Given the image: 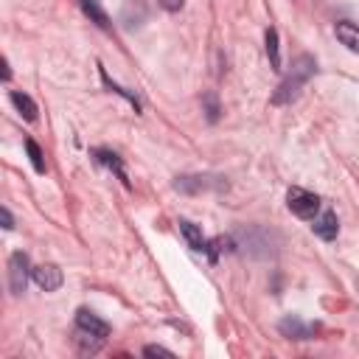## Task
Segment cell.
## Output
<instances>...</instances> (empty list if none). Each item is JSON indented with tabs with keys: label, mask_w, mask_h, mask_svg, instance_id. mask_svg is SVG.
Listing matches in <instances>:
<instances>
[{
	"label": "cell",
	"mask_w": 359,
	"mask_h": 359,
	"mask_svg": "<svg viewBox=\"0 0 359 359\" xmlns=\"http://www.w3.org/2000/svg\"><path fill=\"white\" fill-rule=\"evenodd\" d=\"M314 70H317L314 56L300 53V56L292 62L289 76H286V79L278 84V90H275V95H272V104H289V101H294V98L300 95L303 84H306V81L314 76Z\"/></svg>",
	"instance_id": "1"
},
{
	"label": "cell",
	"mask_w": 359,
	"mask_h": 359,
	"mask_svg": "<svg viewBox=\"0 0 359 359\" xmlns=\"http://www.w3.org/2000/svg\"><path fill=\"white\" fill-rule=\"evenodd\" d=\"M286 205H289V210H292L294 216H300V219H314L317 210H320V196L311 194V191H306V188H289Z\"/></svg>",
	"instance_id": "2"
},
{
	"label": "cell",
	"mask_w": 359,
	"mask_h": 359,
	"mask_svg": "<svg viewBox=\"0 0 359 359\" xmlns=\"http://www.w3.org/2000/svg\"><path fill=\"white\" fill-rule=\"evenodd\" d=\"M28 255L25 252H14L8 258V286L14 294L25 292V283H28Z\"/></svg>",
	"instance_id": "3"
},
{
	"label": "cell",
	"mask_w": 359,
	"mask_h": 359,
	"mask_svg": "<svg viewBox=\"0 0 359 359\" xmlns=\"http://www.w3.org/2000/svg\"><path fill=\"white\" fill-rule=\"evenodd\" d=\"M31 278H34V283L42 292H56L62 286V280H65V275H62V269L56 264H39V266H34L31 269Z\"/></svg>",
	"instance_id": "4"
},
{
	"label": "cell",
	"mask_w": 359,
	"mask_h": 359,
	"mask_svg": "<svg viewBox=\"0 0 359 359\" xmlns=\"http://www.w3.org/2000/svg\"><path fill=\"white\" fill-rule=\"evenodd\" d=\"M278 328H280V334L289 337V339H309V337H314V325L303 323V320L294 317V314L283 317V320L278 323Z\"/></svg>",
	"instance_id": "5"
},
{
	"label": "cell",
	"mask_w": 359,
	"mask_h": 359,
	"mask_svg": "<svg viewBox=\"0 0 359 359\" xmlns=\"http://www.w3.org/2000/svg\"><path fill=\"white\" fill-rule=\"evenodd\" d=\"M311 230H314V236H320L323 241H334L337 233H339V222H337V216H334L331 210H323L320 216H314Z\"/></svg>",
	"instance_id": "6"
},
{
	"label": "cell",
	"mask_w": 359,
	"mask_h": 359,
	"mask_svg": "<svg viewBox=\"0 0 359 359\" xmlns=\"http://www.w3.org/2000/svg\"><path fill=\"white\" fill-rule=\"evenodd\" d=\"M76 328H81V331H87V334H95V337H107L109 334V325L101 320V317H95L93 311H87V309H79L76 311Z\"/></svg>",
	"instance_id": "7"
},
{
	"label": "cell",
	"mask_w": 359,
	"mask_h": 359,
	"mask_svg": "<svg viewBox=\"0 0 359 359\" xmlns=\"http://www.w3.org/2000/svg\"><path fill=\"white\" fill-rule=\"evenodd\" d=\"M334 34H337V39H339V42H342L348 50L359 53V25H356V22H348V20H342V22H337Z\"/></svg>",
	"instance_id": "8"
},
{
	"label": "cell",
	"mask_w": 359,
	"mask_h": 359,
	"mask_svg": "<svg viewBox=\"0 0 359 359\" xmlns=\"http://www.w3.org/2000/svg\"><path fill=\"white\" fill-rule=\"evenodd\" d=\"M81 3V11L98 25V28H104V31H109L112 28V22H109V17H107V11L101 8V3L98 0H79Z\"/></svg>",
	"instance_id": "9"
},
{
	"label": "cell",
	"mask_w": 359,
	"mask_h": 359,
	"mask_svg": "<svg viewBox=\"0 0 359 359\" xmlns=\"http://www.w3.org/2000/svg\"><path fill=\"white\" fill-rule=\"evenodd\" d=\"M180 233H182V238L188 241V247H191V250H205V238H202V230H199L194 222H188V219H180Z\"/></svg>",
	"instance_id": "10"
},
{
	"label": "cell",
	"mask_w": 359,
	"mask_h": 359,
	"mask_svg": "<svg viewBox=\"0 0 359 359\" xmlns=\"http://www.w3.org/2000/svg\"><path fill=\"white\" fill-rule=\"evenodd\" d=\"M8 98H11V104L17 107V112H20L25 121H34V118H36V104L31 101V95H25V93H17V90H14Z\"/></svg>",
	"instance_id": "11"
},
{
	"label": "cell",
	"mask_w": 359,
	"mask_h": 359,
	"mask_svg": "<svg viewBox=\"0 0 359 359\" xmlns=\"http://www.w3.org/2000/svg\"><path fill=\"white\" fill-rule=\"evenodd\" d=\"M95 160H98V163H104L107 168H112V171L118 174V180H123V185H129V180H126V171H123V165H121V160H118V154H115V151L98 149V151H95Z\"/></svg>",
	"instance_id": "12"
},
{
	"label": "cell",
	"mask_w": 359,
	"mask_h": 359,
	"mask_svg": "<svg viewBox=\"0 0 359 359\" xmlns=\"http://www.w3.org/2000/svg\"><path fill=\"white\" fill-rule=\"evenodd\" d=\"M266 56H269L272 70H280V45H278V31L275 28L266 31Z\"/></svg>",
	"instance_id": "13"
},
{
	"label": "cell",
	"mask_w": 359,
	"mask_h": 359,
	"mask_svg": "<svg viewBox=\"0 0 359 359\" xmlns=\"http://www.w3.org/2000/svg\"><path fill=\"white\" fill-rule=\"evenodd\" d=\"M76 342H79V348L84 351V353H95L98 348H101V337H95V334H87V331H81L79 328V337H76Z\"/></svg>",
	"instance_id": "14"
},
{
	"label": "cell",
	"mask_w": 359,
	"mask_h": 359,
	"mask_svg": "<svg viewBox=\"0 0 359 359\" xmlns=\"http://www.w3.org/2000/svg\"><path fill=\"white\" fill-rule=\"evenodd\" d=\"M25 149H28V157H31V165H34V171H45V160H42V149L34 143V140H25Z\"/></svg>",
	"instance_id": "15"
},
{
	"label": "cell",
	"mask_w": 359,
	"mask_h": 359,
	"mask_svg": "<svg viewBox=\"0 0 359 359\" xmlns=\"http://www.w3.org/2000/svg\"><path fill=\"white\" fill-rule=\"evenodd\" d=\"M143 353H146V356H174V353H171L168 348H163V345H146Z\"/></svg>",
	"instance_id": "16"
},
{
	"label": "cell",
	"mask_w": 359,
	"mask_h": 359,
	"mask_svg": "<svg viewBox=\"0 0 359 359\" xmlns=\"http://www.w3.org/2000/svg\"><path fill=\"white\" fill-rule=\"evenodd\" d=\"M205 107H208V121H216L219 118V107H216L213 95H205Z\"/></svg>",
	"instance_id": "17"
},
{
	"label": "cell",
	"mask_w": 359,
	"mask_h": 359,
	"mask_svg": "<svg viewBox=\"0 0 359 359\" xmlns=\"http://www.w3.org/2000/svg\"><path fill=\"white\" fill-rule=\"evenodd\" d=\"M157 3H160V6L165 8V11H180L185 0H157Z\"/></svg>",
	"instance_id": "18"
},
{
	"label": "cell",
	"mask_w": 359,
	"mask_h": 359,
	"mask_svg": "<svg viewBox=\"0 0 359 359\" xmlns=\"http://www.w3.org/2000/svg\"><path fill=\"white\" fill-rule=\"evenodd\" d=\"M0 219H3V227H6V230H11V227H14V219H11L8 208H0Z\"/></svg>",
	"instance_id": "19"
}]
</instances>
